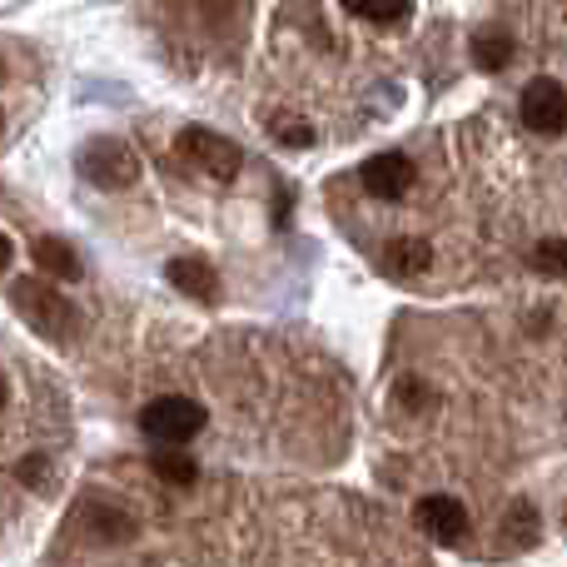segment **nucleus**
<instances>
[{
  "label": "nucleus",
  "mask_w": 567,
  "mask_h": 567,
  "mask_svg": "<svg viewBox=\"0 0 567 567\" xmlns=\"http://www.w3.org/2000/svg\"><path fill=\"white\" fill-rule=\"evenodd\" d=\"M10 303H16L20 319H25L35 333H45V339H55V343L75 339L80 313H75V303H70L65 293L55 289V284H45V279H16V284H10Z\"/></svg>",
  "instance_id": "nucleus-1"
},
{
  "label": "nucleus",
  "mask_w": 567,
  "mask_h": 567,
  "mask_svg": "<svg viewBox=\"0 0 567 567\" xmlns=\"http://www.w3.org/2000/svg\"><path fill=\"white\" fill-rule=\"evenodd\" d=\"M175 150H179V159H185V165H195L199 175H209V179H235L239 165H245V150H239L229 135L205 130V125H185V130H179Z\"/></svg>",
  "instance_id": "nucleus-2"
},
{
  "label": "nucleus",
  "mask_w": 567,
  "mask_h": 567,
  "mask_svg": "<svg viewBox=\"0 0 567 567\" xmlns=\"http://www.w3.org/2000/svg\"><path fill=\"white\" fill-rule=\"evenodd\" d=\"M140 429L150 433L155 443H189L199 429H205V409L185 393H165V399H150L145 413H140Z\"/></svg>",
  "instance_id": "nucleus-3"
},
{
  "label": "nucleus",
  "mask_w": 567,
  "mask_h": 567,
  "mask_svg": "<svg viewBox=\"0 0 567 567\" xmlns=\"http://www.w3.org/2000/svg\"><path fill=\"white\" fill-rule=\"evenodd\" d=\"M80 175H85L90 185H100V189H125V185H135L140 159H135V150H130L125 140L100 135V140H90V145L80 150Z\"/></svg>",
  "instance_id": "nucleus-4"
},
{
  "label": "nucleus",
  "mask_w": 567,
  "mask_h": 567,
  "mask_svg": "<svg viewBox=\"0 0 567 567\" xmlns=\"http://www.w3.org/2000/svg\"><path fill=\"white\" fill-rule=\"evenodd\" d=\"M413 523H419V533H429L433 543H443V548L463 543L468 528H473L468 508H463L453 493H429V498H419L413 503Z\"/></svg>",
  "instance_id": "nucleus-5"
},
{
  "label": "nucleus",
  "mask_w": 567,
  "mask_h": 567,
  "mask_svg": "<svg viewBox=\"0 0 567 567\" xmlns=\"http://www.w3.org/2000/svg\"><path fill=\"white\" fill-rule=\"evenodd\" d=\"M518 115H523V125H528L533 135H563L567 130V85L563 80L538 75L528 90H523Z\"/></svg>",
  "instance_id": "nucleus-6"
},
{
  "label": "nucleus",
  "mask_w": 567,
  "mask_h": 567,
  "mask_svg": "<svg viewBox=\"0 0 567 567\" xmlns=\"http://www.w3.org/2000/svg\"><path fill=\"white\" fill-rule=\"evenodd\" d=\"M363 189H369L373 199H403L413 189V159L399 155V150L373 155L369 165H363Z\"/></svg>",
  "instance_id": "nucleus-7"
},
{
  "label": "nucleus",
  "mask_w": 567,
  "mask_h": 567,
  "mask_svg": "<svg viewBox=\"0 0 567 567\" xmlns=\"http://www.w3.org/2000/svg\"><path fill=\"white\" fill-rule=\"evenodd\" d=\"M169 284H175L179 293H189V299H199V303H215L219 299V275H215V265L209 259H199V255H179V259H169Z\"/></svg>",
  "instance_id": "nucleus-8"
},
{
  "label": "nucleus",
  "mask_w": 567,
  "mask_h": 567,
  "mask_svg": "<svg viewBox=\"0 0 567 567\" xmlns=\"http://www.w3.org/2000/svg\"><path fill=\"white\" fill-rule=\"evenodd\" d=\"M429 265H433V249L423 245V239H389V245L379 249V269L389 279H413Z\"/></svg>",
  "instance_id": "nucleus-9"
},
{
  "label": "nucleus",
  "mask_w": 567,
  "mask_h": 567,
  "mask_svg": "<svg viewBox=\"0 0 567 567\" xmlns=\"http://www.w3.org/2000/svg\"><path fill=\"white\" fill-rule=\"evenodd\" d=\"M35 265L45 269L50 279H65V284H75L85 269H80V259H75V249L65 245V239H40L35 245Z\"/></svg>",
  "instance_id": "nucleus-10"
},
{
  "label": "nucleus",
  "mask_w": 567,
  "mask_h": 567,
  "mask_svg": "<svg viewBox=\"0 0 567 567\" xmlns=\"http://www.w3.org/2000/svg\"><path fill=\"white\" fill-rule=\"evenodd\" d=\"M339 6L369 25H403L413 16V0H339Z\"/></svg>",
  "instance_id": "nucleus-11"
},
{
  "label": "nucleus",
  "mask_w": 567,
  "mask_h": 567,
  "mask_svg": "<svg viewBox=\"0 0 567 567\" xmlns=\"http://www.w3.org/2000/svg\"><path fill=\"white\" fill-rule=\"evenodd\" d=\"M150 468H155L169 488H189V483L199 478V463L189 458V453H175V443H159V453L150 458Z\"/></svg>",
  "instance_id": "nucleus-12"
},
{
  "label": "nucleus",
  "mask_w": 567,
  "mask_h": 567,
  "mask_svg": "<svg viewBox=\"0 0 567 567\" xmlns=\"http://www.w3.org/2000/svg\"><path fill=\"white\" fill-rule=\"evenodd\" d=\"M473 60H478L483 70H503L513 60V35L503 25H483L478 35H473Z\"/></svg>",
  "instance_id": "nucleus-13"
},
{
  "label": "nucleus",
  "mask_w": 567,
  "mask_h": 567,
  "mask_svg": "<svg viewBox=\"0 0 567 567\" xmlns=\"http://www.w3.org/2000/svg\"><path fill=\"white\" fill-rule=\"evenodd\" d=\"M528 265L538 275H553V279H567V239H538L528 255Z\"/></svg>",
  "instance_id": "nucleus-14"
},
{
  "label": "nucleus",
  "mask_w": 567,
  "mask_h": 567,
  "mask_svg": "<svg viewBox=\"0 0 567 567\" xmlns=\"http://www.w3.org/2000/svg\"><path fill=\"white\" fill-rule=\"evenodd\" d=\"M275 130H279V140H284L289 150H309V145H313V125H309V120H289V115H279V120H275Z\"/></svg>",
  "instance_id": "nucleus-15"
},
{
  "label": "nucleus",
  "mask_w": 567,
  "mask_h": 567,
  "mask_svg": "<svg viewBox=\"0 0 567 567\" xmlns=\"http://www.w3.org/2000/svg\"><path fill=\"white\" fill-rule=\"evenodd\" d=\"M10 255H16V249H10V239L0 235V275H6V265H10Z\"/></svg>",
  "instance_id": "nucleus-16"
},
{
  "label": "nucleus",
  "mask_w": 567,
  "mask_h": 567,
  "mask_svg": "<svg viewBox=\"0 0 567 567\" xmlns=\"http://www.w3.org/2000/svg\"><path fill=\"white\" fill-rule=\"evenodd\" d=\"M0 409H6V379H0Z\"/></svg>",
  "instance_id": "nucleus-17"
}]
</instances>
